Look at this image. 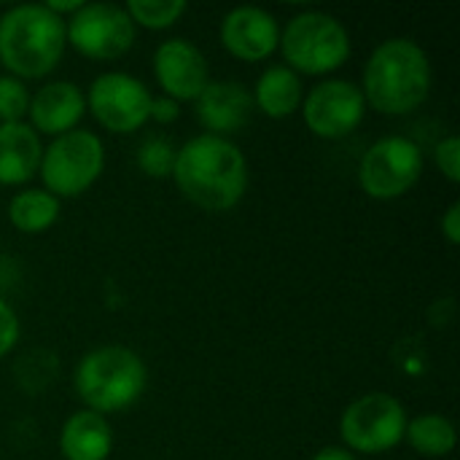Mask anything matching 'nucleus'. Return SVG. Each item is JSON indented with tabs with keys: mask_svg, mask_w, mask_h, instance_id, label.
<instances>
[{
	"mask_svg": "<svg viewBox=\"0 0 460 460\" xmlns=\"http://www.w3.org/2000/svg\"><path fill=\"white\" fill-rule=\"evenodd\" d=\"M197 102V119L202 121L208 135L226 137L243 129L253 111V97L240 81H208Z\"/></svg>",
	"mask_w": 460,
	"mask_h": 460,
	"instance_id": "nucleus-14",
	"label": "nucleus"
},
{
	"mask_svg": "<svg viewBox=\"0 0 460 460\" xmlns=\"http://www.w3.org/2000/svg\"><path fill=\"white\" fill-rule=\"evenodd\" d=\"M181 116V102H175V100H170V97H154V102H151V119L156 121V124H172L175 119Z\"/></svg>",
	"mask_w": 460,
	"mask_h": 460,
	"instance_id": "nucleus-27",
	"label": "nucleus"
},
{
	"mask_svg": "<svg viewBox=\"0 0 460 460\" xmlns=\"http://www.w3.org/2000/svg\"><path fill=\"white\" fill-rule=\"evenodd\" d=\"M84 111H86V97L70 81H51L40 86L30 97V108H27L32 129L54 137L70 132L81 121Z\"/></svg>",
	"mask_w": 460,
	"mask_h": 460,
	"instance_id": "nucleus-15",
	"label": "nucleus"
},
{
	"mask_svg": "<svg viewBox=\"0 0 460 460\" xmlns=\"http://www.w3.org/2000/svg\"><path fill=\"white\" fill-rule=\"evenodd\" d=\"M16 342H19V318L13 307L0 299V358L8 356Z\"/></svg>",
	"mask_w": 460,
	"mask_h": 460,
	"instance_id": "nucleus-26",
	"label": "nucleus"
},
{
	"mask_svg": "<svg viewBox=\"0 0 460 460\" xmlns=\"http://www.w3.org/2000/svg\"><path fill=\"white\" fill-rule=\"evenodd\" d=\"M30 108V92L24 81L13 75H0V124H13L27 116Z\"/></svg>",
	"mask_w": 460,
	"mask_h": 460,
	"instance_id": "nucleus-24",
	"label": "nucleus"
},
{
	"mask_svg": "<svg viewBox=\"0 0 460 460\" xmlns=\"http://www.w3.org/2000/svg\"><path fill=\"white\" fill-rule=\"evenodd\" d=\"M280 51L286 57V67L294 73L323 75L342 67L350 57V35L348 27L323 11H302L296 13L286 30L280 32Z\"/></svg>",
	"mask_w": 460,
	"mask_h": 460,
	"instance_id": "nucleus-5",
	"label": "nucleus"
},
{
	"mask_svg": "<svg viewBox=\"0 0 460 460\" xmlns=\"http://www.w3.org/2000/svg\"><path fill=\"white\" fill-rule=\"evenodd\" d=\"M404 439L423 458H445L456 450L458 434L445 415H420L415 420H407Z\"/></svg>",
	"mask_w": 460,
	"mask_h": 460,
	"instance_id": "nucleus-20",
	"label": "nucleus"
},
{
	"mask_svg": "<svg viewBox=\"0 0 460 460\" xmlns=\"http://www.w3.org/2000/svg\"><path fill=\"white\" fill-rule=\"evenodd\" d=\"M43 5H46L51 13L62 16V13H75V11L84 5V0H46Z\"/></svg>",
	"mask_w": 460,
	"mask_h": 460,
	"instance_id": "nucleus-29",
	"label": "nucleus"
},
{
	"mask_svg": "<svg viewBox=\"0 0 460 460\" xmlns=\"http://www.w3.org/2000/svg\"><path fill=\"white\" fill-rule=\"evenodd\" d=\"M65 46V16L51 13L43 3L13 5L0 16V65L19 81L49 75L59 65Z\"/></svg>",
	"mask_w": 460,
	"mask_h": 460,
	"instance_id": "nucleus-3",
	"label": "nucleus"
},
{
	"mask_svg": "<svg viewBox=\"0 0 460 460\" xmlns=\"http://www.w3.org/2000/svg\"><path fill=\"white\" fill-rule=\"evenodd\" d=\"M172 181L197 208L224 213L232 210L248 189V162L232 140L205 132L181 146Z\"/></svg>",
	"mask_w": 460,
	"mask_h": 460,
	"instance_id": "nucleus-1",
	"label": "nucleus"
},
{
	"mask_svg": "<svg viewBox=\"0 0 460 460\" xmlns=\"http://www.w3.org/2000/svg\"><path fill=\"white\" fill-rule=\"evenodd\" d=\"M423 175V151L402 135L380 137L358 164L361 189L372 199H399Z\"/></svg>",
	"mask_w": 460,
	"mask_h": 460,
	"instance_id": "nucleus-8",
	"label": "nucleus"
},
{
	"mask_svg": "<svg viewBox=\"0 0 460 460\" xmlns=\"http://www.w3.org/2000/svg\"><path fill=\"white\" fill-rule=\"evenodd\" d=\"M43 146L38 132L24 124H0V186H22L40 167Z\"/></svg>",
	"mask_w": 460,
	"mask_h": 460,
	"instance_id": "nucleus-16",
	"label": "nucleus"
},
{
	"mask_svg": "<svg viewBox=\"0 0 460 460\" xmlns=\"http://www.w3.org/2000/svg\"><path fill=\"white\" fill-rule=\"evenodd\" d=\"M434 156H437V164L439 170L445 172V178L450 183H458L460 181V137L456 135H447L445 140L437 143L434 148Z\"/></svg>",
	"mask_w": 460,
	"mask_h": 460,
	"instance_id": "nucleus-25",
	"label": "nucleus"
},
{
	"mask_svg": "<svg viewBox=\"0 0 460 460\" xmlns=\"http://www.w3.org/2000/svg\"><path fill=\"white\" fill-rule=\"evenodd\" d=\"M111 450L113 431L102 415L81 410L65 420L59 431V453L65 460H108Z\"/></svg>",
	"mask_w": 460,
	"mask_h": 460,
	"instance_id": "nucleus-17",
	"label": "nucleus"
},
{
	"mask_svg": "<svg viewBox=\"0 0 460 460\" xmlns=\"http://www.w3.org/2000/svg\"><path fill=\"white\" fill-rule=\"evenodd\" d=\"M442 232L447 237L450 245H458L460 243V202H453L445 216H442Z\"/></svg>",
	"mask_w": 460,
	"mask_h": 460,
	"instance_id": "nucleus-28",
	"label": "nucleus"
},
{
	"mask_svg": "<svg viewBox=\"0 0 460 460\" xmlns=\"http://www.w3.org/2000/svg\"><path fill=\"white\" fill-rule=\"evenodd\" d=\"M178 148L164 135H148L137 148V164L148 178H167L172 175Z\"/></svg>",
	"mask_w": 460,
	"mask_h": 460,
	"instance_id": "nucleus-22",
	"label": "nucleus"
},
{
	"mask_svg": "<svg viewBox=\"0 0 460 460\" xmlns=\"http://www.w3.org/2000/svg\"><path fill=\"white\" fill-rule=\"evenodd\" d=\"M224 49L243 62L267 59L280 43L278 19L259 5H237L221 22Z\"/></svg>",
	"mask_w": 460,
	"mask_h": 460,
	"instance_id": "nucleus-13",
	"label": "nucleus"
},
{
	"mask_svg": "<svg viewBox=\"0 0 460 460\" xmlns=\"http://www.w3.org/2000/svg\"><path fill=\"white\" fill-rule=\"evenodd\" d=\"M57 369H59V361L57 356H51L49 350H32V353H24L19 361H16V377H19V385L24 391H43L54 377H57Z\"/></svg>",
	"mask_w": 460,
	"mask_h": 460,
	"instance_id": "nucleus-23",
	"label": "nucleus"
},
{
	"mask_svg": "<svg viewBox=\"0 0 460 460\" xmlns=\"http://www.w3.org/2000/svg\"><path fill=\"white\" fill-rule=\"evenodd\" d=\"M361 92L377 113L407 116L418 111L431 92L429 54L410 38L383 40L364 67Z\"/></svg>",
	"mask_w": 460,
	"mask_h": 460,
	"instance_id": "nucleus-2",
	"label": "nucleus"
},
{
	"mask_svg": "<svg viewBox=\"0 0 460 460\" xmlns=\"http://www.w3.org/2000/svg\"><path fill=\"white\" fill-rule=\"evenodd\" d=\"M65 24L73 49L89 59L124 57L137 32L127 8L116 3H84Z\"/></svg>",
	"mask_w": 460,
	"mask_h": 460,
	"instance_id": "nucleus-9",
	"label": "nucleus"
},
{
	"mask_svg": "<svg viewBox=\"0 0 460 460\" xmlns=\"http://www.w3.org/2000/svg\"><path fill=\"white\" fill-rule=\"evenodd\" d=\"M251 97L253 105L270 119H288L302 108V78L286 65H272L259 75Z\"/></svg>",
	"mask_w": 460,
	"mask_h": 460,
	"instance_id": "nucleus-18",
	"label": "nucleus"
},
{
	"mask_svg": "<svg viewBox=\"0 0 460 460\" xmlns=\"http://www.w3.org/2000/svg\"><path fill=\"white\" fill-rule=\"evenodd\" d=\"M124 8L135 27L140 24L148 30H167L186 13L183 0H129Z\"/></svg>",
	"mask_w": 460,
	"mask_h": 460,
	"instance_id": "nucleus-21",
	"label": "nucleus"
},
{
	"mask_svg": "<svg viewBox=\"0 0 460 460\" xmlns=\"http://www.w3.org/2000/svg\"><path fill=\"white\" fill-rule=\"evenodd\" d=\"M105 167L102 140L89 129H70L54 137L40 156V181L49 194L78 197L84 194Z\"/></svg>",
	"mask_w": 460,
	"mask_h": 460,
	"instance_id": "nucleus-6",
	"label": "nucleus"
},
{
	"mask_svg": "<svg viewBox=\"0 0 460 460\" xmlns=\"http://www.w3.org/2000/svg\"><path fill=\"white\" fill-rule=\"evenodd\" d=\"M154 73L164 97L175 102H194L210 81L205 54L186 38H170L156 49Z\"/></svg>",
	"mask_w": 460,
	"mask_h": 460,
	"instance_id": "nucleus-12",
	"label": "nucleus"
},
{
	"mask_svg": "<svg viewBox=\"0 0 460 460\" xmlns=\"http://www.w3.org/2000/svg\"><path fill=\"white\" fill-rule=\"evenodd\" d=\"M57 218H59V199L46 189H24L13 194L8 202V221L24 234L46 232Z\"/></svg>",
	"mask_w": 460,
	"mask_h": 460,
	"instance_id": "nucleus-19",
	"label": "nucleus"
},
{
	"mask_svg": "<svg viewBox=\"0 0 460 460\" xmlns=\"http://www.w3.org/2000/svg\"><path fill=\"white\" fill-rule=\"evenodd\" d=\"M313 460H356V456L345 447H323L321 453H315Z\"/></svg>",
	"mask_w": 460,
	"mask_h": 460,
	"instance_id": "nucleus-30",
	"label": "nucleus"
},
{
	"mask_svg": "<svg viewBox=\"0 0 460 460\" xmlns=\"http://www.w3.org/2000/svg\"><path fill=\"white\" fill-rule=\"evenodd\" d=\"M151 92L129 73H102L92 81L86 108L92 116L116 135H129L151 119Z\"/></svg>",
	"mask_w": 460,
	"mask_h": 460,
	"instance_id": "nucleus-10",
	"label": "nucleus"
},
{
	"mask_svg": "<svg viewBox=\"0 0 460 460\" xmlns=\"http://www.w3.org/2000/svg\"><path fill=\"white\" fill-rule=\"evenodd\" d=\"M407 431V412L391 394H367L356 399L340 420L345 450L377 456L394 450Z\"/></svg>",
	"mask_w": 460,
	"mask_h": 460,
	"instance_id": "nucleus-7",
	"label": "nucleus"
},
{
	"mask_svg": "<svg viewBox=\"0 0 460 460\" xmlns=\"http://www.w3.org/2000/svg\"><path fill=\"white\" fill-rule=\"evenodd\" d=\"M367 113V100L361 86L345 78H329L310 89L302 100V116L313 135L326 140H340L350 135Z\"/></svg>",
	"mask_w": 460,
	"mask_h": 460,
	"instance_id": "nucleus-11",
	"label": "nucleus"
},
{
	"mask_svg": "<svg viewBox=\"0 0 460 460\" xmlns=\"http://www.w3.org/2000/svg\"><path fill=\"white\" fill-rule=\"evenodd\" d=\"M146 383L148 372L143 358L124 345L94 348L75 367L78 399L102 418L132 407L146 391Z\"/></svg>",
	"mask_w": 460,
	"mask_h": 460,
	"instance_id": "nucleus-4",
	"label": "nucleus"
}]
</instances>
